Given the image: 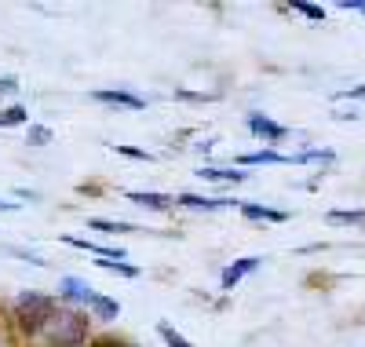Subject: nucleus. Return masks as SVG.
<instances>
[{
  "label": "nucleus",
  "mask_w": 365,
  "mask_h": 347,
  "mask_svg": "<svg viewBox=\"0 0 365 347\" xmlns=\"http://www.w3.org/2000/svg\"><path fill=\"white\" fill-rule=\"evenodd\" d=\"M41 340L48 347H81L88 340V322L81 318L77 311H51L48 314V322L41 329Z\"/></svg>",
  "instance_id": "obj_1"
},
{
  "label": "nucleus",
  "mask_w": 365,
  "mask_h": 347,
  "mask_svg": "<svg viewBox=\"0 0 365 347\" xmlns=\"http://www.w3.org/2000/svg\"><path fill=\"white\" fill-rule=\"evenodd\" d=\"M51 311H55V303H51L48 296H41V293H22V296L15 300V318H19V326H22L29 336H41V329H44V322H48Z\"/></svg>",
  "instance_id": "obj_2"
},
{
  "label": "nucleus",
  "mask_w": 365,
  "mask_h": 347,
  "mask_svg": "<svg viewBox=\"0 0 365 347\" xmlns=\"http://www.w3.org/2000/svg\"><path fill=\"white\" fill-rule=\"evenodd\" d=\"M249 129H252V136H259L263 143H282V139L289 136V129H285V124L270 121L267 114H249Z\"/></svg>",
  "instance_id": "obj_3"
},
{
  "label": "nucleus",
  "mask_w": 365,
  "mask_h": 347,
  "mask_svg": "<svg viewBox=\"0 0 365 347\" xmlns=\"http://www.w3.org/2000/svg\"><path fill=\"white\" fill-rule=\"evenodd\" d=\"M91 99H96V103H106V106H125V110H143V106H146V99L132 96V91H125V88H103V91H91Z\"/></svg>",
  "instance_id": "obj_4"
},
{
  "label": "nucleus",
  "mask_w": 365,
  "mask_h": 347,
  "mask_svg": "<svg viewBox=\"0 0 365 347\" xmlns=\"http://www.w3.org/2000/svg\"><path fill=\"white\" fill-rule=\"evenodd\" d=\"M58 296H63L66 303H84V307H88L96 293H91V286H88V281H81V278L66 274L63 281H58Z\"/></svg>",
  "instance_id": "obj_5"
},
{
  "label": "nucleus",
  "mask_w": 365,
  "mask_h": 347,
  "mask_svg": "<svg viewBox=\"0 0 365 347\" xmlns=\"http://www.w3.org/2000/svg\"><path fill=\"white\" fill-rule=\"evenodd\" d=\"M132 205H143V208H150V212H165V208H172L175 205V198H168V194H158V191H128L125 194Z\"/></svg>",
  "instance_id": "obj_6"
},
{
  "label": "nucleus",
  "mask_w": 365,
  "mask_h": 347,
  "mask_svg": "<svg viewBox=\"0 0 365 347\" xmlns=\"http://www.w3.org/2000/svg\"><path fill=\"white\" fill-rule=\"evenodd\" d=\"M259 263H263L259 256H245V260H237V263H230V267L223 271V278H220V286H223V289H234L237 281H241V278H249V274H252V271H256Z\"/></svg>",
  "instance_id": "obj_7"
},
{
  "label": "nucleus",
  "mask_w": 365,
  "mask_h": 347,
  "mask_svg": "<svg viewBox=\"0 0 365 347\" xmlns=\"http://www.w3.org/2000/svg\"><path fill=\"white\" fill-rule=\"evenodd\" d=\"M175 205L194 208V212H220V208H227V205H234V201H227V198H201V194H179Z\"/></svg>",
  "instance_id": "obj_8"
},
{
  "label": "nucleus",
  "mask_w": 365,
  "mask_h": 347,
  "mask_svg": "<svg viewBox=\"0 0 365 347\" xmlns=\"http://www.w3.org/2000/svg\"><path fill=\"white\" fill-rule=\"evenodd\" d=\"M237 208L245 219H259V223H285L289 219V212H282V208H267V205H252V201L237 205Z\"/></svg>",
  "instance_id": "obj_9"
},
{
  "label": "nucleus",
  "mask_w": 365,
  "mask_h": 347,
  "mask_svg": "<svg viewBox=\"0 0 365 347\" xmlns=\"http://www.w3.org/2000/svg\"><path fill=\"white\" fill-rule=\"evenodd\" d=\"M88 311H91V318H99V322H113L117 314H120V303L96 293V296H91V303H88Z\"/></svg>",
  "instance_id": "obj_10"
},
{
  "label": "nucleus",
  "mask_w": 365,
  "mask_h": 347,
  "mask_svg": "<svg viewBox=\"0 0 365 347\" xmlns=\"http://www.w3.org/2000/svg\"><path fill=\"white\" fill-rule=\"evenodd\" d=\"M237 165H292V157H285L278 150H256V154L237 157Z\"/></svg>",
  "instance_id": "obj_11"
},
{
  "label": "nucleus",
  "mask_w": 365,
  "mask_h": 347,
  "mask_svg": "<svg viewBox=\"0 0 365 347\" xmlns=\"http://www.w3.org/2000/svg\"><path fill=\"white\" fill-rule=\"evenodd\" d=\"M88 231H103V234H135L139 227L125 223V219H88Z\"/></svg>",
  "instance_id": "obj_12"
},
{
  "label": "nucleus",
  "mask_w": 365,
  "mask_h": 347,
  "mask_svg": "<svg viewBox=\"0 0 365 347\" xmlns=\"http://www.w3.org/2000/svg\"><path fill=\"white\" fill-rule=\"evenodd\" d=\"M201 179H216V183H241L249 179V172H237V169H197Z\"/></svg>",
  "instance_id": "obj_13"
},
{
  "label": "nucleus",
  "mask_w": 365,
  "mask_h": 347,
  "mask_svg": "<svg viewBox=\"0 0 365 347\" xmlns=\"http://www.w3.org/2000/svg\"><path fill=\"white\" fill-rule=\"evenodd\" d=\"M329 223H336V227H365V212H347V208H336V212H329Z\"/></svg>",
  "instance_id": "obj_14"
},
{
  "label": "nucleus",
  "mask_w": 365,
  "mask_h": 347,
  "mask_svg": "<svg viewBox=\"0 0 365 347\" xmlns=\"http://www.w3.org/2000/svg\"><path fill=\"white\" fill-rule=\"evenodd\" d=\"M96 263L110 274H120V278H139V267H132V263H120V260H96Z\"/></svg>",
  "instance_id": "obj_15"
},
{
  "label": "nucleus",
  "mask_w": 365,
  "mask_h": 347,
  "mask_svg": "<svg viewBox=\"0 0 365 347\" xmlns=\"http://www.w3.org/2000/svg\"><path fill=\"white\" fill-rule=\"evenodd\" d=\"M29 121V110L26 106H8L0 114V129H11V124H26Z\"/></svg>",
  "instance_id": "obj_16"
},
{
  "label": "nucleus",
  "mask_w": 365,
  "mask_h": 347,
  "mask_svg": "<svg viewBox=\"0 0 365 347\" xmlns=\"http://www.w3.org/2000/svg\"><path fill=\"white\" fill-rule=\"evenodd\" d=\"M158 333H161V340H165L168 347H194V343H190L187 336H182V333H175V329H172L168 322H161V326H158Z\"/></svg>",
  "instance_id": "obj_17"
},
{
  "label": "nucleus",
  "mask_w": 365,
  "mask_h": 347,
  "mask_svg": "<svg viewBox=\"0 0 365 347\" xmlns=\"http://www.w3.org/2000/svg\"><path fill=\"white\" fill-rule=\"evenodd\" d=\"M110 150H117V154H125V157H132V161H154V154L150 150H139V146H125V143H110Z\"/></svg>",
  "instance_id": "obj_18"
},
{
  "label": "nucleus",
  "mask_w": 365,
  "mask_h": 347,
  "mask_svg": "<svg viewBox=\"0 0 365 347\" xmlns=\"http://www.w3.org/2000/svg\"><path fill=\"white\" fill-rule=\"evenodd\" d=\"M26 139L34 143V146H44V143H51V129H48V124H29Z\"/></svg>",
  "instance_id": "obj_19"
},
{
  "label": "nucleus",
  "mask_w": 365,
  "mask_h": 347,
  "mask_svg": "<svg viewBox=\"0 0 365 347\" xmlns=\"http://www.w3.org/2000/svg\"><path fill=\"white\" fill-rule=\"evenodd\" d=\"M292 11H299V15H307L311 22H322V19H325V11H322L318 4H303V0H296V4H292Z\"/></svg>",
  "instance_id": "obj_20"
},
{
  "label": "nucleus",
  "mask_w": 365,
  "mask_h": 347,
  "mask_svg": "<svg viewBox=\"0 0 365 347\" xmlns=\"http://www.w3.org/2000/svg\"><path fill=\"white\" fill-rule=\"evenodd\" d=\"M15 88H19L15 77H0V91H15Z\"/></svg>",
  "instance_id": "obj_21"
},
{
  "label": "nucleus",
  "mask_w": 365,
  "mask_h": 347,
  "mask_svg": "<svg viewBox=\"0 0 365 347\" xmlns=\"http://www.w3.org/2000/svg\"><path fill=\"white\" fill-rule=\"evenodd\" d=\"M340 8H344V11H365V4H351V0H344Z\"/></svg>",
  "instance_id": "obj_22"
},
{
  "label": "nucleus",
  "mask_w": 365,
  "mask_h": 347,
  "mask_svg": "<svg viewBox=\"0 0 365 347\" xmlns=\"http://www.w3.org/2000/svg\"><path fill=\"white\" fill-rule=\"evenodd\" d=\"M15 208H19L15 201H0V212H15Z\"/></svg>",
  "instance_id": "obj_23"
},
{
  "label": "nucleus",
  "mask_w": 365,
  "mask_h": 347,
  "mask_svg": "<svg viewBox=\"0 0 365 347\" xmlns=\"http://www.w3.org/2000/svg\"><path fill=\"white\" fill-rule=\"evenodd\" d=\"M91 347H125V343H113V340H99V343H91Z\"/></svg>",
  "instance_id": "obj_24"
},
{
  "label": "nucleus",
  "mask_w": 365,
  "mask_h": 347,
  "mask_svg": "<svg viewBox=\"0 0 365 347\" xmlns=\"http://www.w3.org/2000/svg\"><path fill=\"white\" fill-rule=\"evenodd\" d=\"M125 347H135V343H125Z\"/></svg>",
  "instance_id": "obj_25"
}]
</instances>
